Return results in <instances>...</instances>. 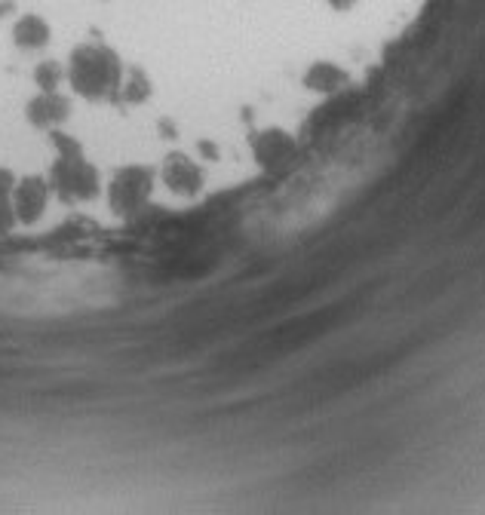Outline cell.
Masks as SVG:
<instances>
[{
  "label": "cell",
  "mask_w": 485,
  "mask_h": 515,
  "mask_svg": "<svg viewBox=\"0 0 485 515\" xmlns=\"http://www.w3.org/2000/svg\"><path fill=\"white\" fill-rule=\"evenodd\" d=\"M68 83L90 102L117 99L123 83V62L105 43H80L68 59Z\"/></svg>",
  "instance_id": "6da1fadb"
},
{
  "label": "cell",
  "mask_w": 485,
  "mask_h": 515,
  "mask_svg": "<svg viewBox=\"0 0 485 515\" xmlns=\"http://www.w3.org/2000/svg\"><path fill=\"white\" fill-rule=\"evenodd\" d=\"M99 169L80 151H62L50 172V187L68 203H83L99 194Z\"/></svg>",
  "instance_id": "7a4b0ae2"
},
{
  "label": "cell",
  "mask_w": 485,
  "mask_h": 515,
  "mask_svg": "<svg viewBox=\"0 0 485 515\" xmlns=\"http://www.w3.org/2000/svg\"><path fill=\"white\" fill-rule=\"evenodd\" d=\"M151 191H154V172L148 166H123L108 184V203L114 215L132 218L148 206Z\"/></svg>",
  "instance_id": "3957f363"
},
{
  "label": "cell",
  "mask_w": 485,
  "mask_h": 515,
  "mask_svg": "<svg viewBox=\"0 0 485 515\" xmlns=\"http://www.w3.org/2000/svg\"><path fill=\"white\" fill-rule=\"evenodd\" d=\"M160 178L172 194L197 197L203 191V169L185 154H169L163 169H160Z\"/></svg>",
  "instance_id": "277c9868"
},
{
  "label": "cell",
  "mask_w": 485,
  "mask_h": 515,
  "mask_svg": "<svg viewBox=\"0 0 485 515\" xmlns=\"http://www.w3.org/2000/svg\"><path fill=\"white\" fill-rule=\"evenodd\" d=\"M50 200V184L43 178H22L13 187V209H16V221L22 224H34L40 221L43 209H47Z\"/></svg>",
  "instance_id": "5b68a950"
},
{
  "label": "cell",
  "mask_w": 485,
  "mask_h": 515,
  "mask_svg": "<svg viewBox=\"0 0 485 515\" xmlns=\"http://www.w3.org/2000/svg\"><path fill=\"white\" fill-rule=\"evenodd\" d=\"M68 99L59 96L56 89H40V96H34L28 102V120L37 126V129H56L68 120Z\"/></svg>",
  "instance_id": "8992f818"
},
{
  "label": "cell",
  "mask_w": 485,
  "mask_h": 515,
  "mask_svg": "<svg viewBox=\"0 0 485 515\" xmlns=\"http://www.w3.org/2000/svg\"><path fill=\"white\" fill-rule=\"evenodd\" d=\"M252 151L264 169H280L292 160L295 145H292V138L283 132H261L252 138Z\"/></svg>",
  "instance_id": "52a82bcc"
},
{
  "label": "cell",
  "mask_w": 485,
  "mask_h": 515,
  "mask_svg": "<svg viewBox=\"0 0 485 515\" xmlns=\"http://www.w3.org/2000/svg\"><path fill=\"white\" fill-rule=\"evenodd\" d=\"M13 43L19 50L31 53V50H43V46L50 43V22L37 16V13H28L22 16L16 25H13Z\"/></svg>",
  "instance_id": "ba28073f"
},
{
  "label": "cell",
  "mask_w": 485,
  "mask_h": 515,
  "mask_svg": "<svg viewBox=\"0 0 485 515\" xmlns=\"http://www.w3.org/2000/svg\"><path fill=\"white\" fill-rule=\"evenodd\" d=\"M117 96H120L126 105H139V102H145V99L151 96V80H148V74L139 71V68H132L129 74H123V83H120V92H117Z\"/></svg>",
  "instance_id": "9c48e42d"
},
{
  "label": "cell",
  "mask_w": 485,
  "mask_h": 515,
  "mask_svg": "<svg viewBox=\"0 0 485 515\" xmlns=\"http://www.w3.org/2000/svg\"><path fill=\"white\" fill-rule=\"evenodd\" d=\"M62 77H65V68L59 65V62H40L37 68H34V83L40 86V89H56L59 83H62Z\"/></svg>",
  "instance_id": "30bf717a"
},
{
  "label": "cell",
  "mask_w": 485,
  "mask_h": 515,
  "mask_svg": "<svg viewBox=\"0 0 485 515\" xmlns=\"http://www.w3.org/2000/svg\"><path fill=\"white\" fill-rule=\"evenodd\" d=\"M307 83H311L314 89H332V86L344 83V74L332 65H317L311 74H307Z\"/></svg>",
  "instance_id": "8fae6325"
},
{
  "label": "cell",
  "mask_w": 485,
  "mask_h": 515,
  "mask_svg": "<svg viewBox=\"0 0 485 515\" xmlns=\"http://www.w3.org/2000/svg\"><path fill=\"white\" fill-rule=\"evenodd\" d=\"M16 224V209H13V194H0V237L10 233Z\"/></svg>",
  "instance_id": "7c38bea8"
},
{
  "label": "cell",
  "mask_w": 485,
  "mask_h": 515,
  "mask_svg": "<svg viewBox=\"0 0 485 515\" xmlns=\"http://www.w3.org/2000/svg\"><path fill=\"white\" fill-rule=\"evenodd\" d=\"M13 187H16V175L0 166V194H13Z\"/></svg>",
  "instance_id": "4fadbf2b"
},
{
  "label": "cell",
  "mask_w": 485,
  "mask_h": 515,
  "mask_svg": "<svg viewBox=\"0 0 485 515\" xmlns=\"http://www.w3.org/2000/svg\"><path fill=\"white\" fill-rule=\"evenodd\" d=\"M329 4H332L335 10H347V7H354L357 0H329Z\"/></svg>",
  "instance_id": "5bb4252c"
},
{
  "label": "cell",
  "mask_w": 485,
  "mask_h": 515,
  "mask_svg": "<svg viewBox=\"0 0 485 515\" xmlns=\"http://www.w3.org/2000/svg\"><path fill=\"white\" fill-rule=\"evenodd\" d=\"M200 151H203V154H209L212 160L218 157V151H215V145H212V142H200Z\"/></svg>",
  "instance_id": "9a60e30c"
}]
</instances>
